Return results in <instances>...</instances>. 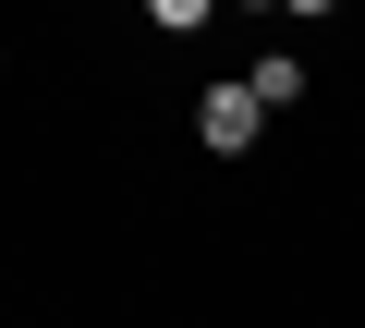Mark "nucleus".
<instances>
[{"instance_id":"f257e3e1","label":"nucleus","mask_w":365,"mask_h":328,"mask_svg":"<svg viewBox=\"0 0 365 328\" xmlns=\"http://www.w3.org/2000/svg\"><path fill=\"white\" fill-rule=\"evenodd\" d=\"M256 134H268V110H256L244 85H207V110H195V146H207V158H244Z\"/></svg>"},{"instance_id":"f03ea898","label":"nucleus","mask_w":365,"mask_h":328,"mask_svg":"<svg viewBox=\"0 0 365 328\" xmlns=\"http://www.w3.org/2000/svg\"><path fill=\"white\" fill-rule=\"evenodd\" d=\"M244 97H256V110H292V97H304V61H292V49H268V61L244 73Z\"/></svg>"}]
</instances>
